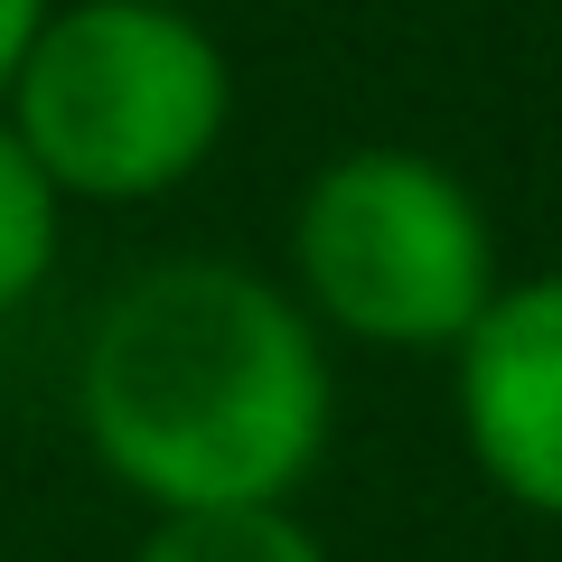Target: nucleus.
Wrapping results in <instances>:
<instances>
[{"mask_svg":"<svg viewBox=\"0 0 562 562\" xmlns=\"http://www.w3.org/2000/svg\"><path fill=\"white\" fill-rule=\"evenodd\" d=\"M76 431L150 516L291 506L338 431L328 338L254 262H140L76 347Z\"/></svg>","mask_w":562,"mask_h":562,"instance_id":"f257e3e1","label":"nucleus"},{"mask_svg":"<svg viewBox=\"0 0 562 562\" xmlns=\"http://www.w3.org/2000/svg\"><path fill=\"white\" fill-rule=\"evenodd\" d=\"M66 206H150L216 160L235 122V66L179 0H57L0 85Z\"/></svg>","mask_w":562,"mask_h":562,"instance_id":"f03ea898","label":"nucleus"},{"mask_svg":"<svg viewBox=\"0 0 562 562\" xmlns=\"http://www.w3.org/2000/svg\"><path fill=\"white\" fill-rule=\"evenodd\" d=\"M291 301L319 319V338L450 357L497 301V225L431 150H338L291 206Z\"/></svg>","mask_w":562,"mask_h":562,"instance_id":"7ed1b4c3","label":"nucleus"},{"mask_svg":"<svg viewBox=\"0 0 562 562\" xmlns=\"http://www.w3.org/2000/svg\"><path fill=\"white\" fill-rule=\"evenodd\" d=\"M450 366H460L450 413L479 479L525 516L562 525V262L535 281H497Z\"/></svg>","mask_w":562,"mask_h":562,"instance_id":"20e7f679","label":"nucleus"},{"mask_svg":"<svg viewBox=\"0 0 562 562\" xmlns=\"http://www.w3.org/2000/svg\"><path fill=\"white\" fill-rule=\"evenodd\" d=\"M57 244H66V198L47 188V169L29 160V140L10 132V113H0V319L47 291Z\"/></svg>","mask_w":562,"mask_h":562,"instance_id":"39448f33","label":"nucleus"},{"mask_svg":"<svg viewBox=\"0 0 562 562\" xmlns=\"http://www.w3.org/2000/svg\"><path fill=\"white\" fill-rule=\"evenodd\" d=\"M132 562H328L291 506H198V516H150Z\"/></svg>","mask_w":562,"mask_h":562,"instance_id":"423d86ee","label":"nucleus"},{"mask_svg":"<svg viewBox=\"0 0 562 562\" xmlns=\"http://www.w3.org/2000/svg\"><path fill=\"white\" fill-rule=\"evenodd\" d=\"M47 10H57V0H0V85H10V66L29 57V38H38Z\"/></svg>","mask_w":562,"mask_h":562,"instance_id":"0eeeda50","label":"nucleus"}]
</instances>
